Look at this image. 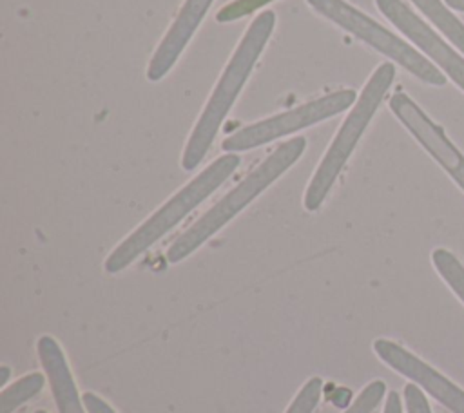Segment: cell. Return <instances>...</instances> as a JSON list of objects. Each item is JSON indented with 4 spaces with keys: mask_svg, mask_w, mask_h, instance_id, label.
<instances>
[{
    "mask_svg": "<svg viewBox=\"0 0 464 413\" xmlns=\"http://www.w3.org/2000/svg\"><path fill=\"white\" fill-rule=\"evenodd\" d=\"M274 27L276 14L272 11H261L243 34L201 116L198 118L192 134L188 136L181 156V167L185 170H194L208 152L218 130L221 129L237 94L246 83L257 58L261 56Z\"/></svg>",
    "mask_w": 464,
    "mask_h": 413,
    "instance_id": "6da1fadb",
    "label": "cell"
},
{
    "mask_svg": "<svg viewBox=\"0 0 464 413\" xmlns=\"http://www.w3.org/2000/svg\"><path fill=\"white\" fill-rule=\"evenodd\" d=\"M239 167V156L228 152L214 159L203 172L178 190L165 205H161L149 219H145L132 234H129L105 259L103 268L118 274L147 252L158 239L170 232L183 217H187L203 199H207L223 181Z\"/></svg>",
    "mask_w": 464,
    "mask_h": 413,
    "instance_id": "7a4b0ae2",
    "label": "cell"
},
{
    "mask_svg": "<svg viewBox=\"0 0 464 413\" xmlns=\"http://www.w3.org/2000/svg\"><path fill=\"white\" fill-rule=\"evenodd\" d=\"M306 139L292 138L281 143L263 163H259L245 179H241L228 194L210 206L188 230H185L167 250L169 263H179L199 248L210 235L221 230L236 217L250 201H254L266 187H270L283 172H286L304 152Z\"/></svg>",
    "mask_w": 464,
    "mask_h": 413,
    "instance_id": "3957f363",
    "label": "cell"
},
{
    "mask_svg": "<svg viewBox=\"0 0 464 413\" xmlns=\"http://www.w3.org/2000/svg\"><path fill=\"white\" fill-rule=\"evenodd\" d=\"M393 78H395V67L390 62L381 63L368 78L364 89L361 91L350 114L343 121L339 132L335 134L324 158L321 159L319 167L315 168V172L310 179V185L304 192V201H303L306 210L314 212L323 205V201L328 196L330 188L334 187L339 172L343 170L344 163L348 161L350 154L353 152L359 138L366 130V127L372 121L375 110L379 109L384 94L388 92L390 85L393 83Z\"/></svg>",
    "mask_w": 464,
    "mask_h": 413,
    "instance_id": "277c9868",
    "label": "cell"
},
{
    "mask_svg": "<svg viewBox=\"0 0 464 413\" xmlns=\"http://www.w3.org/2000/svg\"><path fill=\"white\" fill-rule=\"evenodd\" d=\"M308 5L317 11L321 16L328 18L330 22L337 24L344 31L352 33L355 38L362 40L375 51L382 53L395 63H399L402 69H406L410 74H413L417 80L433 85L442 87L446 83V74L431 63L426 56H422L419 51H415L410 43L401 40L397 34L372 20L362 11L355 9L344 0H306Z\"/></svg>",
    "mask_w": 464,
    "mask_h": 413,
    "instance_id": "5b68a950",
    "label": "cell"
},
{
    "mask_svg": "<svg viewBox=\"0 0 464 413\" xmlns=\"http://www.w3.org/2000/svg\"><path fill=\"white\" fill-rule=\"evenodd\" d=\"M355 100H357V96H355L353 89H341V91L330 92L326 96L312 100L304 105H299V107L281 112L277 116L246 125V127L239 129L237 132H234L232 136L225 138L221 147L227 152H239V150H248V149L259 147L263 143H270L281 136H286L290 132L301 130L310 125H315L323 120H328V118L346 110L352 103H355Z\"/></svg>",
    "mask_w": 464,
    "mask_h": 413,
    "instance_id": "8992f818",
    "label": "cell"
},
{
    "mask_svg": "<svg viewBox=\"0 0 464 413\" xmlns=\"http://www.w3.org/2000/svg\"><path fill=\"white\" fill-rule=\"evenodd\" d=\"M390 109L420 147L453 178L464 190V154L450 141L439 127L408 94L395 92L390 98Z\"/></svg>",
    "mask_w": 464,
    "mask_h": 413,
    "instance_id": "52a82bcc",
    "label": "cell"
},
{
    "mask_svg": "<svg viewBox=\"0 0 464 413\" xmlns=\"http://www.w3.org/2000/svg\"><path fill=\"white\" fill-rule=\"evenodd\" d=\"M375 5L410 42L433 60L459 89L464 91V58L448 42H444L402 0H375Z\"/></svg>",
    "mask_w": 464,
    "mask_h": 413,
    "instance_id": "ba28073f",
    "label": "cell"
},
{
    "mask_svg": "<svg viewBox=\"0 0 464 413\" xmlns=\"http://www.w3.org/2000/svg\"><path fill=\"white\" fill-rule=\"evenodd\" d=\"M373 351L384 364H388L417 386L424 388L437 402L446 406L451 413H464V389L448 380L442 373L420 360L417 355L388 339H377L373 342Z\"/></svg>",
    "mask_w": 464,
    "mask_h": 413,
    "instance_id": "9c48e42d",
    "label": "cell"
},
{
    "mask_svg": "<svg viewBox=\"0 0 464 413\" xmlns=\"http://www.w3.org/2000/svg\"><path fill=\"white\" fill-rule=\"evenodd\" d=\"M212 2L214 0H185L172 25L165 33L163 40L160 42L149 62L147 78L150 82H160L172 69V65L178 62L183 49L190 42L192 34L199 27Z\"/></svg>",
    "mask_w": 464,
    "mask_h": 413,
    "instance_id": "30bf717a",
    "label": "cell"
},
{
    "mask_svg": "<svg viewBox=\"0 0 464 413\" xmlns=\"http://www.w3.org/2000/svg\"><path fill=\"white\" fill-rule=\"evenodd\" d=\"M42 368L49 379V386L60 413H85L83 399H80L74 379L67 366L62 346L51 337L42 335L36 344Z\"/></svg>",
    "mask_w": 464,
    "mask_h": 413,
    "instance_id": "8fae6325",
    "label": "cell"
},
{
    "mask_svg": "<svg viewBox=\"0 0 464 413\" xmlns=\"http://www.w3.org/2000/svg\"><path fill=\"white\" fill-rule=\"evenodd\" d=\"M462 54H464V24L451 13L442 0H410Z\"/></svg>",
    "mask_w": 464,
    "mask_h": 413,
    "instance_id": "7c38bea8",
    "label": "cell"
},
{
    "mask_svg": "<svg viewBox=\"0 0 464 413\" xmlns=\"http://www.w3.org/2000/svg\"><path fill=\"white\" fill-rule=\"evenodd\" d=\"M44 388V375L42 373H29L11 386L4 388L0 393V413H13L18 406L33 399Z\"/></svg>",
    "mask_w": 464,
    "mask_h": 413,
    "instance_id": "4fadbf2b",
    "label": "cell"
},
{
    "mask_svg": "<svg viewBox=\"0 0 464 413\" xmlns=\"http://www.w3.org/2000/svg\"><path fill=\"white\" fill-rule=\"evenodd\" d=\"M431 261L439 275L448 283L453 293L464 303V266L462 263L446 248H435Z\"/></svg>",
    "mask_w": 464,
    "mask_h": 413,
    "instance_id": "5bb4252c",
    "label": "cell"
},
{
    "mask_svg": "<svg viewBox=\"0 0 464 413\" xmlns=\"http://www.w3.org/2000/svg\"><path fill=\"white\" fill-rule=\"evenodd\" d=\"M321 395H323V379L312 377L303 384V388L297 391L295 399L292 400V404L286 408L285 413H312L319 404Z\"/></svg>",
    "mask_w": 464,
    "mask_h": 413,
    "instance_id": "9a60e30c",
    "label": "cell"
},
{
    "mask_svg": "<svg viewBox=\"0 0 464 413\" xmlns=\"http://www.w3.org/2000/svg\"><path fill=\"white\" fill-rule=\"evenodd\" d=\"M386 384L382 380H372L353 400V404L344 411V413H372L381 399L384 397Z\"/></svg>",
    "mask_w": 464,
    "mask_h": 413,
    "instance_id": "2e32d148",
    "label": "cell"
},
{
    "mask_svg": "<svg viewBox=\"0 0 464 413\" xmlns=\"http://www.w3.org/2000/svg\"><path fill=\"white\" fill-rule=\"evenodd\" d=\"M270 2H274V0H234L218 11L216 20L218 22H232V20L243 18V16L261 9L263 5L270 4Z\"/></svg>",
    "mask_w": 464,
    "mask_h": 413,
    "instance_id": "e0dca14e",
    "label": "cell"
},
{
    "mask_svg": "<svg viewBox=\"0 0 464 413\" xmlns=\"http://www.w3.org/2000/svg\"><path fill=\"white\" fill-rule=\"evenodd\" d=\"M404 400L408 413H431L424 393L419 389L415 382L404 386Z\"/></svg>",
    "mask_w": 464,
    "mask_h": 413,
    "instance_id": "ac0fdd59",
    "label": "cell"
},
{
    "mask_svg": "<svg viewBox=\"0 0 464 413\" xmlns=\"http://www.w3.org/2000/svg\"><path fill=\"white\" fill-rule=\"evenodd\" d=\"M82 399L87 413H116L103 399H100L94 393H85Z\"/></svg>",
    "mask_w": 464,
    "mask_h": 413,
    "instance_id": "d6986e66",
    "label": "cell"
},
{
    "mask_svg": "<svg viewBox=\"0 0 464 413\" xmlns=\"http://www.w3.org/2000/svg\"><path fill=\"white\" fill-rule=\"evenodd\" d=\"M384 413H402V406H401V399L395 391H392L386 399L384 404Z\"/></svg>",
    "mask_w": 464,
    "mask_h": 413,
    "instance_id": "ffe728a7",
    "label": "cell"
},
{
    "mask_svg": "<svg viewBox=\"0 0 464 413\" xmlns=\"http://www.w3.org/2000/svg\"><path fill=\"white\" fill-rule=\"evenodd\" d=\"M446 5L450 9H455V11H464V0H444Z\"/></svg>",
    "mask_w": 464,
    "mask_h": 413,
    "instance_id": "44dd1931",
    "label": "cell"
},
{
    "mask_svg": "<svg viewBox=\"0 0 464 413\" xmlns=\"http://www.w3.org/2000/svg\"><path fill=\"white\" fill-rule=\"evenodd\" d=\"M0 373H2V375H0V386H5L11 371H9V368H7V366H2V368H0Z\"/></svg>",
    "mask_w": 464,
    "mask_h": 413,
    "instance_id": "7402d4cb",
    "label": "cell"
},
{
    "mask_svg": "<svg viewBox=\"0 0 464 413\" xmlns=\"http://www.w3.org/2000/svg\"><path fill=\"white\" fill-rule=\"evenodd\" d=\"M36 413H47V411H44V409H38V411H36Z\"/></svg>",
    "mask_w": 464,
    "mask_h": 413,
    "instance_id": "603a6c76",
    "label": "cell"
}]
</instances>
